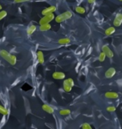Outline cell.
<instances>
[{
	"label": "cell",
	"instance_id": "obj_1",
	"mask_svg": "<svg viewBox=\"0 0 122 129\" xmlns=\"http://www.w3.org/2000/svg\"><path fill=\"white\" fill-rule=\"evenodd\" d=\"M0 55L3 59H4L8 63H9L12 66H14L17 63V58L16 56L10 54L9 52H8L5 50H0Z\"/></svg>",
	"mask_w": 122,
	"mask_h": 129
},
{
	"label": "cell",
	"instance_id": "obj_2",
	"mask_svg": "<svg viewBox=\"0 0 122 129\" xmlns=\"http://www.w3.org/2000/svg\"><path fill=\"white\" fill-rule=\"evenodd\" d=\"M72 17V13L70 11H66L63 13V14L58 15L57 17H55V22L57 23H61L64 22L65 20L69 19Z\"/></svg>",
	"mask_w": 122,
	"mask_h": 129
},
{
	"label": "cell",
	"instance_id": "obj_3",
	"mask_svg": "<svg viewBox=\"0 0 122 129\" xmlns=\"http://www.w3.org/2000/svg\"><path fill=\"white\" fill-rule=\"evenodd\" d=\"M74 82L73 81V79H71V78L66 79L65 81H64V84H63L64 90L66 92H70L72 90V87L74 86Z\"/></svg>",
	"mask_w": 122,
	"mask_h": 129
},
{
	"label": "cell",
	"instance_id": "obj_4",
	"mask_svg": "<svg viewBox=\"0 0 122 129\" xmlns=\"http://www.w3.org/2000/svg\"><path fill=\"white\" fill-rule=\"evenodd\" d=\"M54 19V13H51V14H45L44 15L43 18H41L40 20H39V24H49L52 20Z\"/></svg>",
	"mask_w": 122,
	"mask_h": 129
},
{
	"label": "cell",
	"instance_id": "obj_5",
	"mask_svg": "<svg viewBox=\"0 0 122 129\" xmlns=\"http://www.w3.org/2000/svg\"><path fill=\"white\" fill-rule=\"evenodd\" d=\"M102 51L104 53H105V55H106V57H108V58H113V56H114V54L112 52V50H110V47H109L108 45H103V47H102Z\"/></svg>",
	"mask_w": 122,
	"mask_h": 129
},
{
	"label": "cell",
	"instance_id": "obj_6",
	"mask_svg": "<svg viewBox=\"0 0 122 129\" xmlns=\"http://www.w3.org/2000/svg\"><path fill=\"white\" fill-rule=\"evenodd\" d=\"M114 26L115 27H119L120 26L121 24H122V14H117L116 16L114 19Z\"/></svg>",
	"mask_w": 122,
	"mask_h": 129
},
{
	"label": "cell",
	"instance_id": "obj_7",
	"mask_svg": "<svg viewBox=\"0 0 122 129\" xmlns=\"http://www.w3.org/2000/svg\"><path fill=\"white\" fill-rule=\"evenodd\" d=\"M52 77L56 80H63L64 77H65V74L63 73V72H60V71H56V72H54L53 73Z\"/></svg>",
	"mask_w": 122,
	"mask_h": 129
},
{
	"label": "cell",
	"instance_id": "obj_8",
	"mask_svg": "<svg viewBox=\"0 0 122 129\" xmlns=\"http://www.w3.org/2000/svg\"><path fill=\"white\" fill-rule=\"evenodd\" d=\"M116 73V71H115V68H113V67H111V68L110 69H108L107 71H106L105 72V77L106 78H112V77L115 76Z\"/></svg>",
	"mask_w": 122,
	"mask_h": 129
},
{
	"label": "cell",
	"instance_id": "obj_9",
	"mask_svg": "<svg viewBox=\"0 0 122 129\" xmlns=\"http://www.w3.org/2000/svg\"><path fill=\"white\" fill-rule=\"evenodd\" d=\"M105 96L106 98H109V99H117L119 97V95L118 93L116 92H114V91H108L106 92L105 94Z\"/></svg>",
	"mask_w": 122,
	"mask_h": 129
},
{
	"label": "cell",
	"instance_id": "obj_10",
	"mask_svg": "<svg viewBox=\"0 0 122 129\" xmlns=\"http://www.w3.org/2000/svg\"><path fill=\"white\" fill-rule=\"evenodd\" d=\"M56 10V7L55 6H50L49 8H46L42 11V14L43 15H45V14H51V13H54L55 12Z\"/></svg>",
	"mask_w": 122,
	"mask_h": 129
},
{
	"label": "cell",
	"instance_id": "obj_11",
	"mask_svg": "<svg viewBox=\"0 0 122 129\" xmlns=\"http://www.w3.org/2000/svg\"><path fill=\"white\" fill-rule=\"evenodd\" d=\"M42 109L45 111V112L49 113V114H52V113H54V108L51 107V106L49 105H47V104H44L42 106Z\"/></svg>",
	"mask_w": 122,
	"mask_h": 129
},
{
	"label": "cell",
	"instance_id": "obj_12",
	"mask_svg": "<svg viewBox=\"0 0 122 129\" xmlns=\"http://www.w3.org/2000/svg\"><path fill=\"white\" fill-rule=\"evenodd\" d=\"M37 60L38 63H40V64L45 63V56H44V53L42 51L39 50L37 52Z\"/></svg>",
	"mask_w": 122,
	"mask_h": 129
},
{
	"label": "cell",
	"instance_id": "obj_13",
	"mask_svg": "<svg viewBox=\"0 0 122 129\" xmlns=\"http://www.w3.org/2000/svg\"><path fill=\"white\" fill-rule=\"evenodd\" d=\"M58 43L59 45H69L70 43V40L68 38H64V39H60V40H58Z\"/></svg>",
	"mask_w": 122,
	"mask_h": 129
},
{
	"label": "cell",
	"instance_id": "obj_14",
	"mask_svg": "<svg viewBox=\"0 0 122 129\" xmlns=\"http://www.w3.org/2000/svg\"><path fill=\"white\" fill-rule=\"evenodd\" d=\"M51 29V25L49 24H41L39 26V30L40 31H48Z\"/></svg>",
	"mask_w": 122,
	"mask_h": 129
},
{
	"label": "cell",
	"instance_id": "obj_15",
	"mask_svg": "<svg viewBox=\"0 0 122 129\" xmlns=\"http://www.w3.org/2000/svg\"><path fill=\"white\" fill-rule=\"evenodd\" d=\"M115 32V27H109L108 29H106L105 33V35L110 36L111 35H113Z\"/></svg>",
	"mask_w": 122,
	"mask_h": 129
},
{
	"label": "cell",
	"instance_id": "obj_16",
	"mask_svg": "<svg viewBox=\"0 0 122 129\" xmlns=\"http://www.w3.org/2000/svg\"><path fill=\"white\" fill-rule=\"evenodd\" d=\"M36 30V26L35 25H30L27 29V34L28 35H31Z\"/></svg>",
	"mask_w": 122,
	"mask_h": 129
},
{
	"label": "cell",
	"instance_id": "obj_17",
	"mask_svg": "<svg viewBox=\"0 0 122 129\" xmlns=\"http://www.w3.org/2000/svg\"><path fill=\"white\" fill-rule=\"evenodd\" d=\"M0 114L4 115V116L9 115V111H8V109H6V108L2 105H0Z\"/></svg>",
	"mask_w": 122,
	"mask_h": 129
},
{
	"label": "cell",
	"instance_id": "obj_18",
	"mask_svg": "<svg viewBox=\"0 0 122 129\" xmlns=\"http://www.w3.org/2000/svg\"><path fill=\"white\" fill-rule=\"evenodd\" d=\"M75 11H76L78 14H84L85 13V8H83L81 6H78V7L75 8Z\"/></svg>",
	"mask_w": 122,
	"mask_h": 129
},
{
	"label": "cell",
	"instance_id": "obj_19",
	"mask_svg": "<svg viewBox=\"0 0 122 129\" xmlns=\"http://www.w3.org/2000/svg\"><path fill=\"white\" fill-rule=\"evenodd\" d=\"M59 114L61 116H68L69 114H70V111L69 109H62L59 111Z\"/></svg>",
	"mask_w": 122,
	"mask_h": 129
},
{
	"label": "cell",
	"instance_id": "obj_20",
	"mask_svg": "<svg viewBox=\"0 0 122 129\" xmlns=\"http://www.w3.org/2000/svg\"><path fill=\"white\" fill-rule=\"evenodd\" d=\"M105 57H106V55H105V53L102 51V52L100 54V55H99V60H100V62H103V61H105Z\"/></svg>",
	"mask_w": 122,
	"mask_h": 129
},
{
	"label": "cell",
	"instance_id": "obj_21",
	"mask_svg": "<svg viewBox=\"0 0 122 129\" xmlns=\"http://www.w3.org/2000/svg\"><path fill=\"white\" fill-rule=\"evenodd\" d=\"M6 16H7V12L4 11V10H0V20L4 19Z\"/></svg>",
	"mask_w": 122,
	"mask_h": 129
},
{
	"label": "cell",
	"instance_id": "obj_22",
	"mask_svg": "<svg viewBox=\"0 0 122 129\" xmlns=\"http://www.w3.org/2000/svg\"><path fill=\"white\" fill-rule=\"evenodd\" d=\"M106 110H107V112H113L116 110V108L114 107V106H110V107H108L106 108Z\"/></svg>",
	"mask_w": 122,
	"mask_h": 129
},
{
	"label": "cell",
	"instance_id": "obj_23",
	"mask_svg": "<svg viewBox=\"0 0 122 129\" xmlns=\"http://www.w3.org/2000/svg\"><path fill=\"white\" fill-rule=\"evenodd\" d=\"M83 129H91L92 127L90 126V124H88V123H84L83 125H81V127H80Z\"/></svg>",
	"mask_w": 122,
	"mask_h": 129
},
{
	"label": "cell",
	"instance_id": "obj_24",
	"mask_svg": "<svg viewBox=\"0 0 122 129\" xmlns=\"http://www.w3.org/2000/svg\"><path fill=\"white\" fill-rule=\"evenodd\" d=\"M28 1H30V0H14V2L16 3V4H19V3H24V2H28Z\"/></svg>",
	"mask_w": 122,
	"mask_h": 129
},
{
	"label": "cell",
	"instance_id": "obj_25",
	"mask_svg": "<svg viewBox=\"0 0 122 129\" xmlns=\"http://www.w3.org/2000/svg\"><path fill=\"white\" fill-rule=\"evenodd\" d=\"M95 1V0H88V2H89L90 4H93Z\"/></svg>",
	"mask_w": 122,
	"mask_h": 129
},
{
	"label": "cell",
	"instance_id": "obj_26",
	"mask_svg": "<svg viewBox=\"0 0 122 129\" xmlns=\"http://www.w3.org/2000/svg\"><path fill=\"white\" fill-rule=\"evenodd\" d=\"M0 10H2V6L0 5Z\"/></svg>",
	"mask_w": 122,
	"mask_h": 129
},
{
	"label": "cell",
	"instance_id": "obj_27",
	"mask_svg": "<svg viewBox=\"0 0 122 129\" xmlns=\"http://www.w3.org/2000/svg\"><path fill=\"white\" fill-rule=\"evenodd\" d=\"M119 1H120V2H122V0H119Z\"/></svg>",
	"mask_w": 122,
	"mask_h": 129
}]
</instances>
